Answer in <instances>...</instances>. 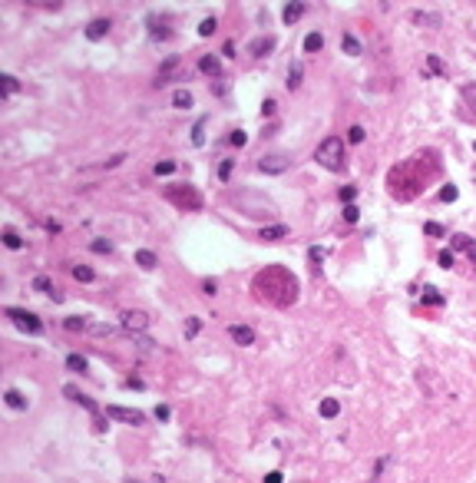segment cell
Returning <instances> with one entry per match:
<instances>
[{
    "label": "cell",
    "mask_w": 476,
    "mask_h": 483,
    "mask_svg": "<svg viewBox=\"0 0 476 483\" xmlns=\"http://www.w3.org/2000/svg\"><path fill=\"white\" fill-rule=\"evenodd\" d=\"M136 262H139V268H146V271H152V268H159V258L152 255L149 248H139L136 251Z\"/></svg>",
    "instance_id": "obj_15"
},
{
    "label": "cell",
    "mask_w": 476,
    "mask_h": 483,
    "mask_svg": "<svg viewBox=\"0 0 476 483\" xmlns=\"http://www.w3.org/2000/svg\"><path fill=\"white\" fill-rule=\"evenodd\" d=\"M89 331H93L96 338H109V334H113V328H109V325H96V328H89Z\"/></svg>",
    "instance_id": "obj_45"
},
{
    "label": "cell",
    "mask_w": 476,
    "mask_h": 483,
    "mask_svg": "<svg viewBox=\"0 0 476 483\" xmlns=\"http://www.w3.org/2000/svg\"><path fill=\"white\" fill-rule=\"evenodd\" d=\"M423 232L430 235V239H440V235H443V225H437V222H426V225H423Z\"/></svg>",
    "instance_id": "obj_43"
},
{
    "label": "cell",
    "mask_w": 476,
    "mask_h": 483,
    "mask_svg": "<svg viewBox=\"0 0 476 483\" xmlns=\"http://www.w3.org/2000/svg\"><path fill=\"white\" fill-rule=\"evenodd\" d=\"M146 27H149V33H152V40H169L172 37V30H169V20H159L156 13H149V17H146Z\"/></svg>",
    "instance_id": "obj_9"
},
{
    "label": "cell",
    "mask_w": 476,
    "mask_h": 483,
    "mask_svg": "<svg viewBox=\"0 0 476 483\" xmlns=\"http://www.w3.org/2000/svg\"><path fill=\"white\" fill-rule=\"evenodd\" d=\"M4 401L10 404L13 410H27V397L20 394V390H7V394H4Z\"/></svg>",
    "instance_id": "obj_22"
},
{
    "label": "cell",
    "mask_w": 476,
    "mask_h": 483,
    "mask_svg": "<svg viewBox=\"0 0 476 483\" xmlns=\"http://www.w3.org/2000/svg\"><path fill=\"white\" fill-rule=\"evenodd\" d=\"M414 20H417V24H426V27H437L440 24V17H433V13H414Z\"/></svg>",
    "instance_id": "obj_40"
},
{
    "label": "cell",
    "mask_w": 476,
    "mask_h": 483,
    "mask_svg": "<svg viewBox=\"0 0 476 483\" xmlns=\"http://www.w3.org/2000/svg\"><path fill=\"white\" fill-rule=\"evenodd\" d=\"M0 86H4V93H13V89H17V80H13L10 73H4L0 76Z\"/></svg>",
    "instance_id": "obj_42"
},
{
    "label": "cell",
    "mask_w": 476,
    "mask_h": 483,
    "mask_svg": "<svg viewBox=\"0 0 476 483\" xmlns=\"http://www.w3.org/2000/svg\"><path fill=\"white\" fill-rule=\"evenodd\" d=\"M284 235H288V225H281V222H278V225H265V228H261V239H265V242L284 239Z\"/></svg>",
    "instance_id": "obj_18"
},
{
    "label": "cell",
    "mask_w": 476,
    "mask_h": 483,
    "mask_svg": "<svg viewBox=\"0 0 476 483\" xmlns=\"http://www.w3.org/2000/svg\"><path fill=\"white\" fill-rule=\"evenodd\" d=\"M321 47H324V33L311 30V33L304 37V50H307V53H314V50H321Z\"/></svg>",
    "instance_id": "obj_20"
},
{
    "label": "cell",
    "mask_w": 476,
    "mask_h": 483,
    "mask_svg": "<svg viewBox=\"0 0 476 483\" xmlns=\"http://www.w3.org/2000/svg\"><path fill=\"white\" fill-rule=\"evenodd\" d=\"M89 248H93L96 255H109V251H113V242H109V239H96Z\"/></svg>",
    "instance_id": "obj_34"
},
{
    "label": "cell",
    "mask_w": 476,
    "mask_h": 483,
    "mask_svg": "<svg viewBox=\"0 0 476 483\" xmlns=\"http://www.w3.org/2000/svg\"><path fill=\"white\" fill-rule=\"evenodd\" d=\"M4 245H7L10 251H20V248H23V239H20L13 228H4Z\"/></svg>",
    "instance_id": "obj_23"
},
{
    "label": "cell",
    "mask_w": 476,
    "mask_h": 483,
    "mask_svg": "<svg viewBox=\"0 0 476 483\" xmlns=\"http://www.w3.org/2000/svg\"><path fill=\"white\" fill-rule=\"evenodd\" d=\"M156 421H169V407H165V404L156 407Z\"/></svg>",
    "instance_id": "obj_49"
},
{
    "label": "cell",
    "mask_w": 476,
    "mask_h": 483,
    "mask_svg": "<svg viewBox=\"0 0 476 483\" xmlns=\"http://www.w3.org/2000/svg\"><path fill=\"white\" fill-rule=\"evenodd\" d=\"M301 76H304V70H301V63L295 60V63H291V70H288V89H298L301 86Z\"/></svg>",
    "instance_id": "obj_26"
},
{
    "label": "cell",
    "mask_w": 476,
    "mask_h": 483,
    "mask_svg": "<svg viewBox=\"0 0 476 483\" xmlns=\"http://www.w3.org/2000/svg\"><path fill=\"white\" fill-rule=\"evenodd\" d=\"M437 262L443 265V268H453V262H457V255H453V248H443V251H440V255H437Z\"/></svg>",
    "instance_id": "obj_35"
},
{
    "label": "cell",
    "mask_w": 476,
    "mask_h": 483,
    "mask_svg": "<svg viewBox=\"0 0 476 483\" xmlns=\"http://www.w3.org/2000/svg\"><path fill=\"white\" fill-rule=\"evenodd\" d=\"M275 50V37H268V40H255V43H251V53H255V57H261V53H271Z\"/></svg>",
    "instance_id": "obj_28"
},
{
    "label": "cell",
    "mask_w": 476,
    "mask_h": 483,
    "mask_svg": "<svg viewBox=\"0 0 476 483\" xmlns=\"http://www.w3.org/2000/svg\"><path fill=\"white\" fill-rule=\"evenodd\" d=\"M338 414H341V404L334 401V397H324V401H321V417L331 421V417H338Z\"/></svg>",
    "instance_id": "obj_19"
},
{
    "label": "cell",
    "mask_w": 476,
    "mask_h": 483,
    "mask_svg": "<svg viewBox=\"0 0 476 483\" xmlns=\"http://www.w3.org/2000/svg\"><path fill=\"white\" fill-rule=\"evenodd\" d=\"M123 159H126V156H123V152H119V156H113V159H109V163H106V169H116V166H119V163H123Z\"/></svg>",
    "instance_id": "obj_54"
},
{
    "label": "cell",
    "mask_w": 476,
    "mask_h": 483,
    "mask_svg": "<svg viewBox=\"0 0 476 483\" xmlns=\"http://www.w3.org/2000/svg\"><path fill=\"white\" fill-rule=\"evenodd\" d=\"M199 331H202V318H195V314L185 318V338H195Z\"/></svg>",
    "instance_id": "obj_32"
},
{
    "label": "cell",
    "mask_w": 476,
    "mask_h": 483,
    "mask_svg": "<svg viewBox=\"0 0 476 483\" xmlns=\"http://www.w3.org/2000/svg\"><path fill=\"white\" fill-rule=\"evenodd\" d=\"M232 169H235L232 159H222L219 163V179H232Z\"/></svg>",
    "instance_id": "obj_38"
},
{
    "label": "cell",
    "mask_w": 476,
    "mask_h": 483,
    "mask_svg": "<svg viewBox=\"0 0 476 483\" xmlns=\"http://www.w3.org/2000/svg\"><path fill=\"white\" fill-rule=\"evenodd\" d=\"M453 248L457 251H466L470 258H476V239H470V235H453Z\"/></svg>",
    "instance_id": "obj_13"
},
{
    "label": "cell",
    "mask_w": 476,
    "mask_h": 483,
    "mask_svg": "<svg viewBox=\"0 0 476 483\" xmlns=\"http://www.w3.org/2000/svg\"><path fill=\"white\" fill-rule=\"evenodd\" d=\"M354 199H357V186H344V189H341V202H344V205H354Z\"/></svg>",
    "instance_id": "obj_36"
},
{
    "label": "cell",
    "mask_w": 476,
    "mask_h": 483,
    "mask_svg": "<svg viewBox=\"0 0 476 483\" xmlns=\"http://www.w3.org/2000/svg\"><path fill=\"white\" fill-rule=\"evenodd\" d=\"M314 159H318V166H324V169L331 172H341L347 166V156H344V143H341L338 136H327L324 143L314 149Z\"/></svg>",
    "instance_id": "obj_2"
},
{
    "label": "cell",
    "mask_w": 476,
    "mask_h": 483,
    "mask_svg": "<svg viewBox=\"0 0 476 483\" xmlns=\"http://www.w3.org/2000/svg\"><path fill=\"white\" fill-rule=\"evenodd\" d=\"M463 96H466V103H473V106H476V86H473V83H470V86H463Z\"/></svg>",
    "instance_id": "obj_48"
},
{
    "label": "cell",
    "mask_w": 476,
    "mask_h": 483,
    "mask_svg": "<svg viewBox=\"0 0 476 483\" xmlns=\"http://www.w3.org/2000/svg\"><path fill=\"white\" fill-rule=\"evenodd\" d=\"M73 278L86 285V282H93V278H96V271L89 268V265H73Z\"/></svg>",
    "instance_id": "obj_24"
},
{
    "label": "cell",
    "mask_w": 476,
    "mask_h": 483,
    "mask_svg": "<svg viewBox=\"0 0 476 483\" xmlns=\"http://www.w3.org/2000/svg\"><path fill=\"white\" fill-rule=\"evenodd\" d=\"M63 328H66V331H89V321L80 318V314H73V318L63 321Z\"/></svg>",
    "instance_id": "obj_25"
},
{
    "label": "cell",
    "mask_w": 476,
    "mask_h": 483,
    "mask_svg": "<svg viewBox=\"0 0 476 483\" xmlns=\"http://www.w3.org/2000/svg\"><path fill=\"white\" fill-rule=\"evenodd\" d=\"M165 199L176 202V205H182V209H199L202 205V195L195 192L192 186H169V189H165Z\"/></svg>",
    "instance_id": "obj_4"
},
{
    "label": "cell",
    "mask_w": 476,
    "mask_h": 483,
    "mask_svg": "<svg viewBox=\"0 0 476 483\" xmlns=\"http://www.w3.org/2000/svg\"><path fill=\"white\" fill-rule=\"evenodd\" d=\"M426 60H430V70H433V73H443V63H440V57H426Z\"/></svg>",
    "instance_id": "obj_50"
},
{
    "label": "cell",
    "mask_w": 476,
    "mask_h": 483,
    "mask_svg": "<svg viewBox=\"0 0 476 483\" xmlns=\"http://www.w3.org/2000/svg\"><path fill=\"white\" fill-rule=\"evenodd\" d=\"M265 483H281V473H278V470H271V473H265Z\"/></svg>",
    "instance_id": "obj_52"
},
{
    "label": "cell",
    "mask_w": 476,
    "mask_h": 483,
    "mask_svg": "<svg viewBox=\"0 0 476 483\" xmlns=\"http://www.w3.org/2000/svg\"><path fill=\"white\" fill-rule=\"evenodd\" d=\"M119 325H123L126 331H146V328H149V311H142V308H126V311H119Z\"/></svg>",
    "instance_id": "obj_7"
},
{
    "label": "cell",
    "mask_w": 476,
    "mask_h": 483,
    "mask_svg": "<svg viewBox=\"0 0 476 483\" xmlns=\"http://www.w3.org/2000/svg\"><path fill=\"white\" fill-rule=\"evenodd\" d=\"M251 199H255V192H251V189H242V192H238V195H232V202L238 205V212L251 215V219H275V215H278V209L271 205L268 199H261V202H258V205H255V202H251Z\"/></svg>",
    "instance_id": "obj_3"
},
{
    "label": "cell",
    "mask_w": 476,
    "mask_h": 483,
    "mask_svg": "<svg viewBox=\"0 0 476 483\" xmlns=\"http://www.w3.org/2000/svg\"><path fill=\"white\" fill-rule=\"evenodd\" d=\"M202 288H205V295H215V291H219V285H215V278H205V282H202Z\"/></svg>",
    "instance_id": "obj_47"
},
{
    "label": "cell",
    "mask_w": 476,
    "mask_h": 483,
    "mask_svg": "<svg viewBox=\"0 0 476 483\" xmlns=\"http://www.w3.org/2000/svg\"><path fill=\"white\" fill-rule=\"evenodd\" d=\"M232 341L248 348V344H255V331H251L248 325H232Z\"/></svg>",
    "instance_id": "obj_11"
},
{
    "label": "cell",
    "mask_w": 476,
    "mask_h": 483,
    "mask_svg": "<svg viewBox=\"0 0 476 483\" xmlns=\"http://www.w3.org/2000/svg\"><path fill=\"white\" fill-rule=\"evenodd\" d=\"M215 30H219V20H215V17H205L199 24V37H212Z\"/></svg>",
    "instance_id": "obj_30"
},
{
    "label": "cell",
    "mask_w": 476,
    "mask_h": 483,
    "mask_svg": "<svg viewBox=\"0 0 476 483\" xmlns=\"http://www.w3.org/2000/svg\"><path fill=\"white\" fill-rule=\"evenodd\" d=\"M66 367L73 374H86V358L83 354H66Z\"/></svg>",
    "instance_id": "obj_21"
},
{
    "label": "cell",
    "mask_w": 476,
    "mask_h": 483,
    "mask_svg": "<svg viewBox=\"0 0 476 483\" xmlns=\"http://www.w3.org/2000/svg\"><path fill=\"white\" fill-rule=\"evenodd\" d=\"M106 414H109V417H116V421H123V424H132V427H142V421H146V417L139 414V410L116 407V404H109V407H106Z\"/></svg>",
    "instance_id": "obj_8"
},
{
    "label": "cell",
    "mask_w": 476,
    "mask_h": 483,
    "mask_svg": "<svg viewBox=\"0 0 476 483\" xmlns=\"http://www.w3.org/2000/svg\"><path fill=\"white\" fill-rule=\"evenodd\" d=\"M255 291L261 295V302H265V295H268L271 302H278V305H291L298 298V282L291 278V271L271 265V268H265L261 275L255 278Z\"/></svg>",
    "instance_id": "obj_1"
},
{
    "label": "cell",
    "mask_w": 476,
    "mask_h": 483,
    "mask_svg": "<svg viewBox=\"0 0 476 483\" xmlns=\"http://www.w3.org/2000/svg\"><path fill=\"white\" fill-rule=\"evenodd\" d=\"M152 172H156V176H172V172H176V163H172V159H162V163L152 166Z\"/></svg>",
    "instance_id": "obj_31"
},
{
    "label": "cell",
    "mask_w": 476,
    "mask_h": 483,
    "mask_svg": "<svg viewBox=\"0 0 476 483\" xmlns=\"http://www.w3.org/2000/svg\"><path fill=\"white\" fill-rule=\"evenodd\" d=\"M420 302L423 305H443V295H440L433 285H423V288H420Z\"/></svg>",
    "instance_id": "obj_17"
},
{
    "label": "cell",
    "mask_w": 476,
    "mask_h": 483,
    "mask_svg": "<svg viewBox=\"0 0 476 483\" xmlns=\"http://www.w3.org/2000/svg\"><path fill=\"white\" fill-rule=\"evenodd\" d=\"M341 50H344L347 57H361V40H357L354 33H341Z\"/></svg>",
    "instance_id": "obj_14"
},
{
    "label": "cell",
    "mask_w": 476,
    "mask_h": 483,
    "mask_svg": "<svg viewBox=\"0 0 476 483\" xmlns=\"http://www.w3.org/2000/svg\"><path fill=\"white\" fill-rule=\"evenodd\" d=\"M126 387H129V390H142V381H136V377H129V381H126Z\"/></svg>",
    "instance_id": "obj_53"
},
{
    "label": "cell",
    "mask_w": 476,
    "mask_h": 483,
    "mask_svg": "<svg viewBox=\"0 0 476 483\" xmlns=\"http://www.w3.org/2000/svg\"><path fill=\"white\" fill-rule=\"evenodd\" d=\"M205 123H208V120L202 116V120L195 123V129H192V143H195V146H202V143H205V139H202V136H205Z\"/></svg>",
    "instance_id": "obj_33"
},
{
    "label": "cell",
    "mask_w": 476,
    "mask_h": 483,
    "mask_svg": "<svg viewBox=\"0 0 476 483\" xmlns=\"http://www.w3.org/2000/svg\"><path fill=\"white\" fill-rule=\"evenodd\" d=\"M261 113H265V116L275 113V100H265V103H261Z\"/></svg>",
    "instance_id": "obj_51"
},
{
    "label": "cell",
    "mask_w": 476,
    "mask_h": 483,
    "mask_svg": "<svg viewBox=\"0 0 476 483\" xmlns=\"http://www.w3.org/2000/svg\"><path fill=\"white\" fill-rule=\"evenodd\" d=\"M176 66H179V57H169V60H165V63H162V70H159V76H156V86H159V83H162L169 73H176Z\"/></svg>",
    "instance_id": "obj_29"
},
{
    "label": "cell",
    "mask_w": 476,
    "mask_h": 483,
    "mask_svg": "<svg viewBox=\"0 0 476 483\" xmlns=\"http://www.w3.org/2000/svg\"><path fill=\"white\" fill-rule=\"evenodd\" d=\"M347 139H351V143H364V129H361V126H351Z\"/></svg>",
    "instance_id": "obj_46"
},
{
    "label": "cell",
    "mask_w": 476,
    "mask_h": 483,
    "mask_svg": "<svg viewBox=\"0 0 476 483\" xmlns=\"http://www.w3.org/2000/svg\"><path fill=\"white\" fill-rule=\"evenodd\" d=\"M457 195H460L457 186H443L440 189V202H457Z\"/></svg>",
    "instance_id": "obj_39"
},
{
    "label": "cell",
    "mask_w": 476,
    "mask_h": 483,
    "mask_svg": "<svg viewBox=\"0 0 476 483\" xmlns=\"http://www.w3.org/2000/svg\"><path fill=\"white\" fill-rule=\"evenodd\" d=\"M248 143V136H245L242 129H235V132H228V146H238V149H242V146Z\"/></svg>",
    "instance_id": "obj_37"
},
{
    "label": "cell",
    "mask_w": 476,
    "mask_h": 483,
    "mask_svg": "<svg viewBox=\"0 0 476 483\" xmlns=\"http://www.w3.org/2000/svg\"><path fill=\"white\" fill-rule=\"evenodd\" d=\"M301 13H304V4H284L281 20H284V24H298V20H301Z\"/></svg>",
    "instance_id": "obj_16"
},
{
    "label": "cell",
    "mask_w": 476,
    "mask_h": 483,
    "mask_svg": "<svg viewBox=\"0 0 476 483\" xmlns=\"http://www.w3.org/2000/svg\"><path fill=\"white\" fill-rule=\"evenodd\" d=\"M33 288H37V291H53V285H50V278H46V275H40V278H33Z\"/></svg>",
    "instance_id": "obj_44"
},
{
    "label": "cell",
    "mask_w": 476,
    "mask_h": 483,
    "mask_svg": "<svg viewBox=\"0 0 476 483\" xmlns=\"http://www.w3.org/2000/svg\"><path fill=\"white\" fill-rule=\"evenodd\" d=\"M129 483H139V480H129Z\"/></svg>",
    "instance_id": "obj_55"
},
{
    "label": "cell",
    "mask_w": 476,
    "mask_h": 483,
    "mask_svg": "<svg viewBox=\"0 0 476 483\" xmlns=\"http://www.w3.org/2000/svg\"><path fill=\"white\" fill-rule=\"evenodd\" d=\"M109 27H113V20H109V17H96V20H89V24H86V37L89 40H103L109 33Z\"/></svg>",
    "instance_id": "obj_10"
},
{
    "label": "cell",
    "mask_w": 476,
    "mask_h": 483,
    "mask_svg": "<svg viewBox=\"0 0 476 483\" xmlns=\"http://www.w3.org/2000/svg\"><path fill=\"white\" fill-rule=\"evenodd\" d=\"M288 166H291L288 152H265V156L258 159V172H265V176H281Z\"/></svg>",
    "instance_id": "obj_6"
},
{
    "label": "cell",
    "mask_w": 476,
    "mask_h": 483,
    "mask_svg": "<svg viewBox=\"0 0 476 483\" xmlns=\"http://www.w3.org/2000/svg\"><path fill=\"white\" fill-rule=\"evenodd\" d=\"M4 314L10 321H17V328H20V331H27V334H40V331H43V325H40V318L33 311H23V308H4Z\"/></svg>",
    "instance_id": "obj_5"
},
{
    "label": "cell",
    "mask_w": 476,
    "mask_h": 483,
    "mask_svg": "<svg viewBox=\"0 0 476 483\" xmlns=\"http://www.w3.org/2000/svg\"><path fill=\"white\" fill-rule=\"evenodd\" d=\"M172 106H176V109H188V106H192V93H188V89H176Z\"/></svg>",
    "instance_id": "obj_27"
},
{
    "label": "cell",
    "mask_w": 476,
    "mask_h": 483,
    "mask_svg": "<svg viewBox=\"0 0 476 483\" xmlns=\"http://www.w3.org/2000/svg\"><path fill=\"white\" fill-rule=\"evenodd\" d=\"M199 70H202L205 76H219V73H222V60L212 57V53H205V57H199Z\"/></svg>",
    "instance_id": "obj_12"
},
{
    "label": "cell",
    "mask_w": 476,
    "mask_h": 483,
    "mask_svg": "<svg viewBox=\"0 0 476 483\" xmlns=\"http://www.w3.org/2000/svg\"><path fill=\"white\" fill-rule=\"evenodd\" d=\"M357 219H361V212H357V205H344V222H347V225H354Z\"/></svg>",
    "instance_id": "obj_41"
}]
</instances>
